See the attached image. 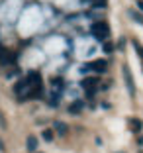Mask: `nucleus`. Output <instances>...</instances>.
Wrapping results in <instances>:
<instances>
[{"mask_svg": "<svg viewBox=\"0 0 143 153\" xmlns=\"http://www.w3.org/2000/svg\"><path fill=\"white\" fill-rule=\"evenodd\" d=\"M90 32H92V36L96 37L98 41L104 43V41H108V37H110V26H108L104 20H100V22L92 24V30H90Z\"/></svg>", "mask_w": 143, "mask_h": 153, "instance_id": "obj_1", "label": "nucleus"}, {"mask_svg": "<svg viewBox=\"0 0 143 153\" xmlns=\"http://www.w3.org/2000/svg\"><path fill=\"white\" fill-rule=\"evenodd\" d=\"M98 85H100V79H98V76H84V79H82V82H81V86L86 90V96H88V98H92V96H94V92H96Z\"/></svg>", "mask_w": 143, "mask_h": 153, "instance_id": "obj_2", "label": "nucleus"}, {"mask_svg": "<svg viewBox=\"0 0 143 153\" xmlns=\"http://www.w3.org/2000/svg\"><path fill=\"white\" fill-rule=\"evenodd\" d=\"M106 67H108V63L104 61V59H96V61H92V63H88V65H82L81 71H82V73H88V71L104 73V71H106Z\"/></svg>", "mask_w": 143, "mask_h": 153, "instance_id": "obj_3", "label": "nucleus"}, {"mask_svg": "<svg viewBox=\"0 0 143 153\" xmlns=\"http://www.w3.org/2000/svg\"><path fill=\"white\" fill-rule=\"evenodd\" d=\"M122 73H124V81H125V86H127V92L133 96V94H135V82H133V76H131V73H130V69H127V65H124Z\"/></svg>", "mask_w": 143, "mask_h": 153, "instance_id": "obj_4", "label": "nucleus"}, {"mask_svg": "<svg viewBox=\"0 0 143 153\" xmlns=\"http://www.w3.org/2000/svg\"><path fill=\"white\" fill-rule=\"evenodd\" d=\"M82 108H84V100H75L73 104H69V112L71 114H81Z\"/></svg>", "mask_w": 143, "mask_h": 153, "instance_id": "obj_5", "label": "nucleus"}, {"mask_svg": "<svg viewBox=\"0 0 143 153\" xmlns=\"http://www.w3.org/2000/svg\"><path fill=\"white\" fill-rule=\"evenodd\" d=\"M130 128H131V131L139 134V131H141V128H143V122L139 120V118H131V120H130Z\"/></svg>", "mask_w": 143, "mask_h": 153, "instance_id": "obj_6", "label": "nucleus"}, {"mask_svg": "<svg viewBox=\"0 0 143 153\" xmlns=\"http://www.w3.org/2000/svg\"><path fill=\"white\" fill-rule=\"evenodd\" d=\"M53 128H55V131H57L59 135H65V134H67V130H69L67 124H63V122H55Z\"/></svg>", "mask_w": 143, "mask_h": 153, "instance_id": "obj_7", "label": "nucleus"}, {"mask_svg": "<svg viewBox=\"0 0 143 153\" xmlns=\"http://www.w3.org/2000/svg\"><path fill=\"white\" fill-rule=\"evenodd\" d=\"M27 149H30V151H36L37 149V137H33V135L27 137Z\"/></svg>", "mask_w": 143, "mask_h": 153, "instance_id": "obj_8", "label": "nucleus"}, {"mask_svg": "<svg viewBox=\"0 0 143 153\" xmlns=\"http://www.w3.org/2000/svg\"><path fill=\"white\" fill-rule=\"evenodd\" d=\"M127 14H130V18H133L137 24H143V16L139 12H135V10H127Z\"/></svg>", "mask_w": 143, "mask_h": 153, "instance_id": "obj_9", "label": "nucleus"}, {"mask_svg": "<svg viewBox=\"0 0 143 153\" xmlns=\"http://www.w3.org/2000/svg\"><path fill=\"white\" fill-rule=\"evenodd\" d=\"M41 137H43L45 141H53V130H43Z\"/></svg>", "mask_w": 143, "mask_h": 153, "instance_id": "obj_10", "label": "nucleus"}, {"mask_svg": "<svg viewBox=\"0 0 143 153\" xmlns=\"http://www.w3.org/2000/svg\"><path fill=\"white\" fill-rule=\"evenodd\" d=\"M131 43H133V47H135V49H137V55H139V57L143 59V45L139 43L137 39H133V41H131Z\"/></svg>", "mask_w": 143, "mask_h": 153, "instance_id": "obj_11", "label": "nucleus"}, {"mask_svg": "<svg viewBox=\"0 0 143 153\" xmlns=\"http://www.w3.org/2000/svg\"><path fill=\"white\" fill-rule=\"evenodd\" d=\"M104 51H106V53H114V43L112 41H104Z\"/></svg>", "mask_w": 143, "mask_h": 153, "instance_id": "obj_12", "label": "nucleus"}, {"mask_svg": "<svg viewBox=\"0 0 143 153\" xmlns=\"http://www.w3.org/2000/svg\"><path fill=\"white\" fill-rule=\"evenodd\" d=\"M94 6L96 8H106V0H94Z\"/></svg>", "mask_w": 143, "mask_h": 153, "instance_id": "obj_13", "label": "nucleus"}, {"mask_svg": "<svg viewBox=\"0 0 143 153\" xmlns=\"http://www.w3.org/2000/svg\"><path fill=\"white\" fill-rule=\"evenodd\" d=\"M0 126L6 128V120H4V116H2V114H0Z\"/></svg>", "mask_w": 143, "mask_h": 153, "instance_id": "obj_14", "label": "nucleus"}, {"mask_svg": "<svg viewBox=\"0 0 143 153\" xmlns=\"http://www.w3.org/2000/svg\"><path fill=\"white\" fill-rule=\"evenodd\" d=\"M137 143H139V145H143V135H141V137L137 140Z\"/></svg>", "mask_w": 143, "mask_h": 153, "instance_id": "obj_15", "label": "nucleus"}, {"mask_svg": "<svg viewBox=\"0 0 143 153\" xmlns=\"http://www.w3.org/2000/svg\"><path fill=\"white\" fill-rule=\"evenodd\" d=\"M0 151H4V143H2V140H0Z\"/></svg>", "mask_w": 143, "mask_h": 153, "instance_id": "obj_16", "label": "nucleus"}, {"mask_svg": "<svg viewBox=\"0 0 143 153\" xmlns=\"http://www.w3.org/2000/svg\"><path fill=\"white\" fill-rule=\"evenodd\" d=\"M137 4H139V10H143V2H141V0H139Z\"/></svg>", "mask_w": 143, "mask_h": 153, "instance_id": "obj_17", "label": "nucleus"}]
</instances>
